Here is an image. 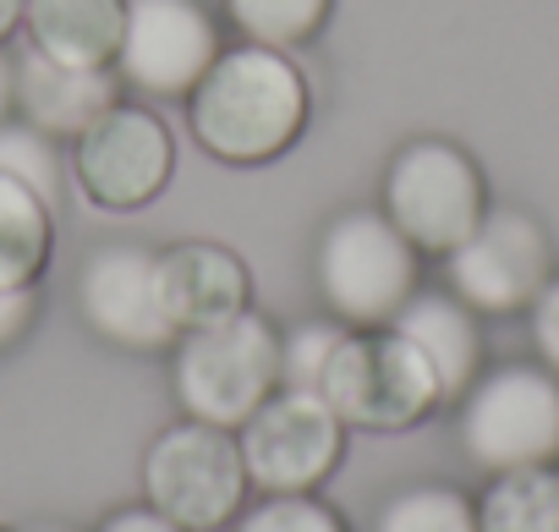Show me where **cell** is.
Instances as JSON below:
<instances>
[{
    "label": "cell",
    "mask_w": 559,
    "mask_h": 532,
    "mask_svg": "<svg viewBox=\"0 0 559 532\" xmlns=\"http://www.w3.org/2000/svg\"><path fill=\"white\" fill-rule=\"evenodd\" d=\"M313 116V94L302 67L286 50H219L203 83L187 94L192 138L225 165H263L286 154Z\"/></svg>",
    "instance_id": "obj_1"
},
{
    "label": "cell",
    "mask_w": 559,
    "mask_h": 532,
    "mask_svg": "<svg viewBox=\"0 0 559 532\" xmlns=\"http://www.w3.org/2000/svg\"><path fill=\"white\" fill-rule=\"evenodd\" d=\"M170 379L187 417L214 428H241L280 390V335L252 308L225 324L187 330L176 341Z\"/></svg>",
    "instance_id": "obj_2"
},
{
    "label": "cell",
    "mask_w": 559,
    "mask_h": 532,
    "mask_svg": "<svg viewBox=\"0 0 559 532\" xmlns=\"http://www.w3.org/2000/svg\"><path fill=\"white\" fill-rule=\"evenodd\" d=\"M417 286V247L379 209L341 214L319 241V292L352 330H384Z\"/></svg>",
    "instance_id": "obj_3"
},
{
    "label": "cell",
    "mask_w": 559,
    "mask_h": 532,
    "mask_svg": "<svg viewBox=\"0 0 559 532\" xmlns=\"http://www.w3.org/2000/svg\"><path fill=\"white\" fill-rule=\"evenodd\" d=\"M384 214L417 252H455L488 214L477 159L444 138L406 143L384 170Z\"/></svg>",
    "instance_id": "obj_4"
},
{
    "label": "cell",
    "mask_w": 559,
    "mask_h": 532,
    "mask_svg": "<svg viewBox=\"0 0 559 532\" xmlns=\"http://www.w3.org/2000/svg\"><path fill=\"white\" fill-rule=\"evenodd\" d=\"M247 466L230 428L214 423H170L143 456V494L159 516L187 532H214L247 499Z\"/></svg>",
    "instance_id": "obj_5"
},
{
    "label": "cell",
    "mask_w": 559,
    "mask_h": 532,
    "mask_svg": "<svg viewBox=\"0 0 559 532\" xmlns=\"http://www.w3.org/2000/svg\"><path fill=\"white\" fill-rule=\"evenodd\" d=\"M461 445L483 472L548 466L559 456V374L504 363L461 395Z\"/></svg>",
    "instance_id": "obj_6"
},
{
    "label": "cell",
    "mask_w": 559,
    "mask_h": 532,
    "mask_svg": "<svg viewBox=\"0 0 559 532\" xmlns=\"http://www.w3.org/2000/svg\"><path fill=\"white\" fill-rule=\"evenodd\" d=\"M319 395L335 406L346 428H373V434L412 428L439 406V385L428 363L390 324L346 335L319 379Z\"/></svg>",
    "instance_id": "obj_7"
},
{
    "label": "cell",
    "mask_w": 559,
    "mask_h": 532,
    "mask_svg": "<svg viewBox=\"0 0 559 532\" xmlns=\"http://www.w3.org/2000/svg\"><path fill=\"white\" fill-rule=\"evenodd\" d=\"M241 466L247 483L263 494H313L346 456V423L319 390L280 385L241 428Z\"/></svg>",
    "instance_id": "obj_8"
},
{
    "label": "cell",
    "mask_w": 559,
    "mask_h": 532,
    "mask_svg": "<svg viewBox=\"0 0 559 532\" xmlns=\"http://www.w3.org/2000/svg\"><path fill=\"white\" fill-rule=\"evenodd\" d=\"M72 170L88 203L99 209H143L165 192L176 170V138L148 105H110L94 127L72 138Z\"/></svg>",
    "instance_id": "obj_9"
},
{
    "label": "cell",
    "mask_w": 559,
    "mask_h": 532,
    "mask_svg": "<svg viewBox=\"0 0 559 532\" xmlns=\"http://www.w3.org/2000/svg\"><path fill=\"white\" fill-rule=\"evenodd\" d=\"M219 23L203 0H127L116 72L127 88L154 99H187L219 61Z\"/></svg>",
    "instance_id": "obj_10"
},
{
    "label": "cell",
    "mask_w": 559,
    "mask_h": 532,
    "mask_svg": "<svg viewBox=\"0 0 559 532\" xmlns=\"http://www.w3.org/2000/svg\"><path fill=\"white\" fill-rule=\"evenodd\" d=\"M444 258H450V286L472 314H521L554 281L548 236L521 209H488L477 230Z\"/></svg>",
    "instance_id": "obj_11"
},
{
    "label": "cell",
    "mask_w": 559,
    "mask_h": 532,
    "mask_svg": "<svg viewBox=\"0 0 559 532\" xmlns=\"http://www.w3.org/2000/svg\"><path fill=\"white\" fill-rule=\"evenodd\" d=\"M78 308L94 335L127 352H159L176 341V324L165 319L159 281H154V252L132 241L94 247L83 275H78Z\"/></svg>",
    "instance_id": "obj_12"
},
{
    "label": "cell",
    "mask_w": 559,
    "mask_h": 532,
    "mask_svg": "<svg viewBox=\"0 0 559 532\" xmlns=\"http://www.w3.org/2000/svg\"><path fill=\"white\" fill-rule=\"evenodd\" d=\"M154 281H159V303H165V319L176 324V335L225 324V319L247 314V303H252L247 263L219 241H176V247L154 252Z\"/></svg>",
    "instance_id": "obj_13"
},
{
    "label": "cell",
    "mask_w": 559,
    "mask_h": 532,
    "mask_svg": "<svg viewBox=\"0 0 559 532\" xmlns=\"http://www.w3.org/2000/svg\"><path fill=\"white\" fill-rule=\"evenodd\" d=\"M116 99L121 94H116L110 67H67V61H50L45 50L17 56V110L45 138H78Z\"/></svg>",
    "instance_id": "obj_14"
},
{
    "label": "cell",
    "mask_w": 559,
    "mask_h": 532,
    "mask_svg": "<svg viewBox=\"0 0 559 532\" xmlns=\"http://www.w3.org/2000/svg\"><path fill=\"white\" fill-rule=\"evenodd\" d=\"M390 330L428 363L439 401H461L477 385L483 368V335H477V314L461 297H439V292H412L406 308L390 319Z\"/></svg>",
    "instance_id": "obj_15"
},
{
    "label": "cell",
    "mask_w": 559,
    "mask_h": 532,
    "mask_svg": "<svg viewBox=\"0 0 559 532\" xmlns=\"http://www.w3.org/2000/svg\"><path fill=\"white\" fill-rule=\"evenodd\" d=\"M127 28V0H28L23 34L28 50H45L67 67H116Z\"/></svg>",
    "instance_id": "obj_16"
},
{
    "label": "cell",
    "mask_w": 559,
    "mask_h": 532,
    "mask_svg": "<svg viewBox=\"0 0 559 532\" xmlns=\"http://www.w3.org/2000/svg\"><path fill=\"white\" fill-rule=\"evenodd\" d=\"M50 214L56 209L39 192H28L12 176H0V286L7 292H28L45 275L50 247H56Z\"/></svg>",
    "instance_id": "obj_17"
},
{
    "label": "cell",
    "mask_w": 559,
    "mask_h": 532,
    "mask_svg": "<svg viewBox=\"0 0 559 532\" xmlns=\"http://www.w3.org/2000/svg\"><path fill=\"white\" fill-rule=\"evenodd\" d=\"M477 532H559V466L493 472L477 505Z\"/></svg>",
    "instance_id": "obj_18"
},
{
    "label": "cell",
    "mask_w": 559,
    "mask_h": 532,
    "mask_svg": "<svg viewBox=\"0 0 559 532\" xmlns=\"http://www.w3.org/2000/svg\"><path fill=\"white\" fill-rule=\"evenodd\" d=\"M225 17L247 45L292 50V45H308L324 28L330 0H225Z\"/></svg>",
    "instance_id": "obj_19"
},
{
    "label": "cell",
    "mask_w": 559,
    "mask_h": 532,
    "mask_svg": "<svg viewBox=\"0 0 559 532\" xmlns=\"http://www.w3.org/2000/svg\"><path fill=\"white\" fill-rule=\"evenodd\" d=\"M373 532H477V505L450 483H412L384 499Z\"/></svg>",
    "instance_id": "obj_20"
},
{
    "label": "cell",
    "mask_w": 559,
    "mask_h": 532,
    "mask_svg": "<svg viewBox=\"0 0 559 532\" xmlns=\"http://www.w3.org/2000/svg\"><path fill=\"white\" fill-rule=\"evenodd\" d=\"M0 176L23 181L28 192H39L56 209L61 203V154H56V138H45L28 121H7V127H0Z\"/></svg>",
    "instance_id": "obj_21"
},
{
    "label": "cell",
    "mask_w": 559,
    "mask_h": 532,
    "mask_svg": "<svg viewBox=\"0 0 559 532\" xmlns=\"http://www.w3.org/2000/svg\"><path fill=\"white\" fill-rule=\"evenodd\" d=\"M236 532H346V521L319 494H263Z\"/></svg>",
    "instance_id": "obj_22"
},
{
    "label": "cell",
    "mask_w": 559,
    "mask_h": 532,
    "mask_svg": "<svg viewBox=\"0 0 559 532\" xmlns=\"http://www.w3.org/2000/svg\"><path fill=\"white\" fill-rule=\"evenodd\" d=\"M346 341L341 324H297L286 341H280V385L286 390H319L335 346Z\"/></svg>",
    "instance_id": "obj_23"
},
{
    "label": "cell",
    "mask_w": 559,
    "mask_h": 532,
    "mask_svg": "<svg viewBox=\"0 0 559 532\" xmlns=\"http://www.w3.org/2000/svg\"><path fill=\"white\" fill-rule=\"evenodd\" d=\"M532 346H537V357H543V368L548 374H559V275L532 297Z\"/></svg>",
    "instance_id": "obj_24"
},
{
    "label": "cell",
    "mask_w": 559,
    "mask_h": 532,
    "mask_svg": "<svg viewBox=\"0 0 559 532\" xmlns=\"http://www.w3.org/2000/svg\"><path fill=\"white\" fill-rule=\"evenodd\" d=\"M34 286L28 292H7V286H0V352H7V346H17L23 341V330L34 324Z\"/></svg>",
    "instance_id": "obj_25"
},
{
    "label": "cell",
    "mask_w": 559,
    "mask_h": 532,
    "mask_svg": "<svg viewBox=\"0 0 559 532\" xmlns=\"http://www.w3.org/2000/svg\"><path fill=\"white\" fill-rule=\"evenodd\" d=\"M99 532H187V527H176V521L159 516L154 505H127V510H116L110 521H99Z\"/></svg>",
    "instance_id": "obj_26"
},
{
    "label": "cell",
    "mask_w": 559,
    "mask_h": 532,
    "mask_svg": "<svg viewBox=\"0 0 559 532\" xmlns=\"http://www.w3.org/2000/svg\"><path fill=\"white\" fill-rule=\"evenodd\" d=\"M12 110H17V61L0 50V127L12 121Z\"/></svg>",
    "instance_id": "obj_27"
},
{
    "label": "cell",
    "mask_w": 559,
    "mask_h": 532,
    "mask_svg": "<svg viewBox=\"0 0 559 532\" xmlns=\"http://www.w3.org/2000/svg\"><path fill=\"white\" fill-rule=\"evenodd\" d=\"M23 7H28V0H0V45L23 28Z\"/></svg>",
    "instance_id": "obj_28"
},
{
    "label": "cell",
    "mask_w": 559,
    "mask_h": 532,
    "mask_svg": "<svg viewBox=\"0 0 559 532\" xmlns=\"http://www.w3.org/2000/svg\"><path fill=\"white\" fill-rule=\"evenodd\" d=\"M34 532H67V527H34Z\"/></svg>",
    "instance_id": "obj_29"
}]
</instances>
